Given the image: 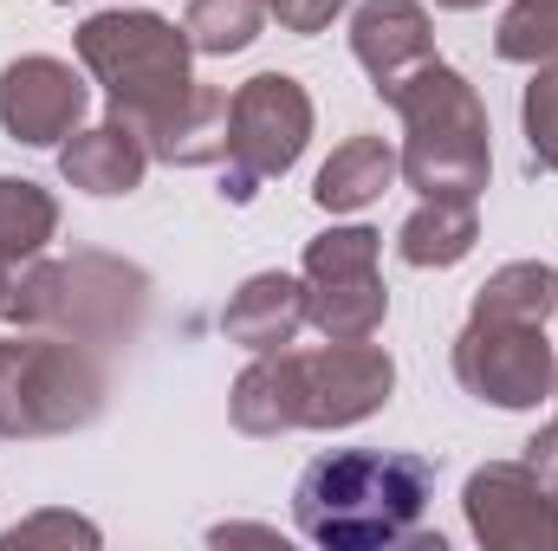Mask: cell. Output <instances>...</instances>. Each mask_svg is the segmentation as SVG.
<instances>
[{
	"instance_id": "obj_13",
	"label": "cell",
	"mask_w": 558,
	"mask_h": 551,
	"mask_svg": "<svg viewBox=\"0 0 558 551\" xmlns=\"http://www.w3.org/2000/svg\"><path fill=\"white\" fill-rule=\"evenodd\" d=\"M228 415H234V428L254 434V441H274V434L305 428V351H292V344H286V351H260V357L234 377Z\"/></svg>"
},
{
	"instance_id": "obj_2",
	"label": "cell",
	"mask_w": 558,
	"mask_h": 551,
	"mask_svg": "<svg viewBox=\"0 0 558 551\" xmlns=\"http://www.w3.org/2000/svg\"><path fill=\"white\" fill-rule=\"evenodd\" d=\"M390 111L403 118V182L422 201H481L494 175V131L481 91L454 65L428 59L390 98Z\"/></svg>"
},
{
	"instance_id": "obj_20",
	"label": "cell",
	"mask_w": 558,
	"mask_h": 551,
	"mask_svg": "<svg viewBox=\"0 0 558 551\" xmlns=\"http://www.w3.org/2000/svg\"><path fill=\"white\" fill-rule=\"evenodd\" d=\"M481 318H520V325H546L558 311V273L546 260H507L500 273H487V285L474 292Z\"/></svg>"
},
{
	"instance_id": "obj_16",
	"label": "cell",
	"mask_w": 558,
	"mask_h": 551,
	"mask_svg": "<svg viewBox=\"0 0 558 551\" xmlns=\"http://www.w3.org/2000/svg\"><path fill=\"white\" fill-rule=\"evenodd\" d=\"M397 175H403V156L384 137H344L325 156V169H318V182H312V201H318L325 215H357V208L384 201V188H390Z\"/></svg>"
},
{
	"instance_id": "obj_24",
	"label": "cell",
	"mask_w": 558,
	"mask_h": 551,
	"mask_svg": "<svg viewBox=\"0 0 558 551\" xmlns=\"http://www.w3.org/2000/svg\"><path fill=\"white\" fill-rule=\"evenodd\" d=\"M105 532L92 526V519H78V513H33V519H20V526H7L0 532V551H39V546H98Z\"/></svg>"
},
{
	"instance_id": "obj_4",
	"label": "cell",
	"mask_w": 558,
	"mask_h": 551,
	"mask_svg": "<svg viewBox=\"0 0 558 551\" xmlns=\"http://www.w3.org/2000/svg\"><path fill=\"white\" fill-rule=\"evenodd\" d=\"M149 311V273L118 254H72V260H39L13 285L7 318L26 331H59L78 344H131Z\"/></svg>"
},
{
	"instance_id": "obj_25",
	"label": "cell",
	"mask_w": 558,
	"mask_h": 551,
	"mask_svg": "<svg viewBox=\"0 0 558 551\" xmlns=\"http://www.w3.org/2000/svg\"><path fill=\"white\" fill-rule=\"evenodd\" d=\"M338 13H344V0H267V20H279V26H286V33H299V39L325 33Z\"/></svg>"
},
{
	"instance_id": "obj_28",
	"label": "cell",
	"mask_w": 558,
	"mask_h": 551,
	"mask_svg": "<svg viewBox=\"0 0 558 551\" xmlns=\"http://www.w3.org/2000/svg\"><path fill=\"white\" fill-rule=\"evenodd\" d=\"M13 285H20V273H13V260H0V318H7V305H13Z\"/></svg>"
},
{
	"instance_id": "obj_18",
	"label": "cell",
	"mask_w": 558,
	"mask_h": 551,
	"mask_svg": "<svg viewBox=\"0 0 558 551\" xmlns=\"http://www.w3.org/2000/svg\"><path fill=\"white\" fill-rule=\"evenodd\" d=\"M481 241V215L474 201H422L416 215L397 228V254L403 267L416 273H441V267H461Z\"/></svg>"
},
{
	"instance_id": "obj_9",
	"label": "cell",
	"mask_w": 558,
	"mask_h": 551,
	"mask_svg": "<svg viewBox=\"0 0 558 551\" xmlns=\"http://www.w3.org/2000/svg\"><path fill=\"white\" fill-rule=\"evenodd\" d=\"M468 532L487 551H558V487L526 461H487L461 487Z\"/></svg>"
},
{
	"instance_id": "obj_11",
	"label": "cell",
	"mask_w": 558,
	"mask_h": 551,
	"mask_svg": "<svg viewBox=\"0 0 558 551\" xmlns=\"http://www.w3.org/2000/svg\"><path fill=\"white\" fill-rule=\"evenodd\" d=\"M397 390V357L371 338L305 351V428H357L390 403Z\"/></svg>"
},
{
	"instance_id": "obj_14",
	"label": "cell",
	"mask_w": 558,
	"mask_h": 551,
	"mask_svg": "<svg viewBox=\"0 0 558 551\" xmlns=\"http://www.w3.org/2000/svg\"><path fill=\"white\" fill-rule=\"evenodd\" d=\"M59 175H65L78 195L118 201V195L143 188V175H149V149H143L137 131H124L118 118H105V124L72 131V137L59 143Z\"/></svg>"
},
{
	"instance_id": "obj_12",
	"label": "cell",
	"mask_w": 558,
	"mask_h": 551,
	"mask_svg": "<svg viewBox=\"0 0 558 551\" xmlns=\"http://www.w3.org/2000/svg\"><path fill=\"white\" fill-rule=\"evenodd\" d=\"M351 52H357V65L371 72L377 98L390 105L422 65L435 59L428 7H422V0H364V7L351 13Z\"/></svg>"
},
{
	"instance_id": "obj_10",
	"label": "cell",
	"mask_w": 558,
	"mask_h": 551,
	"mask_svg": "<svg viewBox=\"0 0 558 551\" xmlns=\"http://www.w3.org/2000/svg\"><path fill=\"white\" fill-rule=\"evenodd\" d=\"M92 111V85L65 65V59H46V52H26L0 72V131L13 143H33V149H59L85 124Z\"/></svg>"
},
{
	"instance_id": "obj_8",
	"label": "cell",
	"mask_w": 558,
	"mask_h": 551,
	"mask_svg": "<svg viewBox=\"0 0 558 551\" xmlns=\"http://www.w3.org/2000/svg\"><path fill=\"white\" fill-rule=\"evenodd\" d=\"M377 254H384V234L371 228H331L305 241V318L331 344H357L384 331L390 292L377 279Z\"/></svg>"
},
{
	"instance_id": "obj_22",
	"label": "cell",
	"mask_w": 558,
	"mask_h": 551,
	"mask_svg": "<svg viewBox=\"0 0 558 551\" xmlns=\"http://www.w3.org/2000/svg\"><path fill=\"white\" fill-rule=\"evenodd\" d=\"M494 52L507 65H546V59H558V0H513L500 13Z\"/></svg>"
},
{
	"instance_id": "obj_7",
	"label": "cell",
	"mask_w": 558,
	"mask_h": 551,
	"mask_svg": "<svg viewBox=\"0 0 558 551\" xmlns=\"http://www.w3.org/2000/svg\"><path fill=\"white\" fill-rule=\"evenodd\" d=\"M448 364H454V383L487 409H539L558 383V351L546 325H520V318L468 311Z\"/></svg>"
},
{
	"instance_id": "obj_1",
	"label": "cell",
	"mask_w": 558,
	"mask_h": 551,
	"mask_svg": "<svg viewBox=\"0 0 558 551\" xmlns=\"http://www.w3.org/2000/svg\"><path fill=\"white\" fill-rule=\"evenodd\" d=\"M435 500V461L410 448L318 454L292 487V526L325 551H390L422 526Z\"/></svg>"
},
{
	"instance_id": "obj_30",
	"label": "cell",
	"mask_w": 558,
	"mask_h": 551,
	"mask_svg": "<svg viewBox=\"0 0 558 551\" xmlns=\"http://www.w3.org/2000/svg\"><path fill=\"white\" fill-rule=\"evenodd\" d=\"M553 396H558V383H553Z\"/></svg>"
},
{
	"instance_id": "obj_29",
	"label": "cell",
	"mask_w": 558,
	"mask_h": 551,
	"mask_svg": "<svg viewBox=\"0 0 558 551\" xmlns=\"http://www.w3.org/2000/svg\"><path fill=\"white\" fill-rule=\"evenodd\" d=\"M435 7H448V13H474V7H487V0H435Z\"/></svg>"
},
{
	"instance_id": "obj_26",
	"label": "cell",
	"mask_w": 558,
	"mask_h": 551,
	"mask_svg": "<svg viewBox=\"0 0 558 551\" xmlns=\"http://www.w3.org/2000/svg\"><path fill=\"white\" fill-rule=\"evenodd\" d=\"M526 467H533L539 480H553V487H558V415L533 434V441H526Z\"/></svg>"
},
{
	"instance_id": "obj_21",
	"label": "cell",
	"mask_w": 558,
	"mask_h": 551,
	"mask_svg": "<svg viewBox=\"0 0 558 551\" xmlns=\"http://www.w3.org/2000/svg\"><path fill=\"white\" fill-rule=\"evenodd\" d=\"M267 26V0H189L182 13V33L202 59H228V52H247Z\"/></svg>"
},
{
	"instance_id": "obj_5",
	"label": "cell",
	"mask_w": 558,
	"mask_h": 551,
	"mask_svg": "<svg viewBox=\"0 0 558 551\" xmlns=\"http://www.w3.org/2000/svg\"><path fill=\"white\" fill-rule=\"evenodd\" d=\"M111 377L92 344L59 331H13L0 338V434L7 441H46L92 428L105 415Z\"/></svg>"
},
{
	"instance_id": "obj_27",
	"label": "cell",
	"mask_w": 558,
	"mask_h": 551,
	"mask_svg": "<svg viewBox=\"0 0 558 551\" xmlns=\"http://www.w3.org/2000/svg\"><path fill=\"white\" fill-rule=\"evenodd\" d=\"M247 539H254V546H279L274 526H215V532H208V546H247Z\"/></svg>"
},
{
	"instance_id": "obj_3",
	"label": "cell",
	"mask_w": 558,
	"mask_h": 551,
	"mask_svg": "<svg viewBox=\"0 0 558 551\" xmlns=\"http://www.w3.org/2000/svg\"><path fill=\"white\" fill-rule=\"evenodd\" d=\"M195 46L175 20L162 13H92L78 26V65L105 85L111 98V118L124 131H137L143 143L156 137L195 91V72H189Z\"/></svg>"
},
{
	"instance_id": "obj_17",
	"label": "cell",
	"mask_w": 558,
	"mask_h": 551,
	"mask_svg": "<svg viewBox=\"0 0 558 551\" xmlns=\"http://www.w3.org/2000/svg\"><path fill=\"white\" fill-rule=\"evenodd\" d=\"M228 111L234 98L221 85H195L189 105L143 143L149 162H175V169H208V162H228Z\"/></svg>"
},
{
	"instance_id": "obj_19",
	"label": "cell",
	"mask_w": 558,
	"mask_h": 551,
	"mask_svg": "<svg viewBox=\"0 0 558 551\" xmlns=\"http://www.w3.org/2000/svg\"><path fill=\"white\" fill-rule=\"evenodd\" d=\"M59 234V201L52 188L26 182V175H0V260H39L46 241Z\"/></svg>"
},
{
	"instance_id": "obj_6",
	"label": "cell",
	"mask_w": 558,
	"mask_h": 551,
	"mask_svg": "<svg viewBox=\"0 0 558 551\" xmlns=\"http://www.w3.org/2000/svg\"><path fill=\"white\" fill-rule=\"evenodd\" d=\"M312 143V98L292 72H254L228 111V201H254L267 175H286Z\"/></svg>"
},
{
	"instance_id": "obj_23",
	"label": "cell",
	"mask_w": 558,
	"mask_h": 551,
	"mask_svg": "<svg viewBox=\"0 0 558 551\" xmlns=\"http://www.w3.org/2000/svg\"><path fill=\"white\" fill-rule=\"evenodd\" d=\"M520 124H526L533 162H539L546 175H558V59L533 65V85H526V98H520Z\"/></svg>"
},
{
	"instance_id": "obj_15",
	"label": "cell",
	"mask_w": 558,
	"mask_h": 551,
	"mask_svg": "<svg viewBox=\"0 0 558 551\" xmlns=\"http://www.w3.org/2000/svg\"><path fill=\"white\" fill-rule=\"evenodd\" d=\"M305 279L292 273H254L228 305H221V331L241 344V351H286L299 331H305Z\"/></svg>"
}]
</instances>
